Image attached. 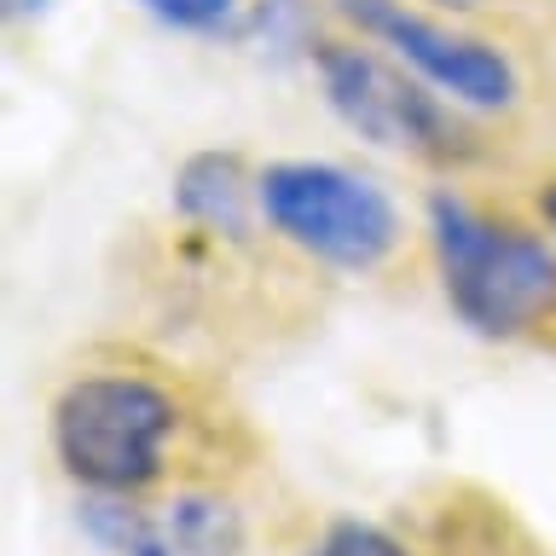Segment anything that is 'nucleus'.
<instances>
[{"instance_id": "f257e3e1", "label": "nucleus", "mask_w": 556, "mask_h": 556, "mask_svg": "<svg viewBox=\"0 0 556 556\" xmlns=\"http://www.w3.org/2000/svg\"><path fill=\"white\" fill-rule=\"evenodd\" d=\"M429 243L446 307L469 337L516 342L556 319V250L510 220L481 215L458 191H429Z\"/></svg>"}, {"instance_id": "f03ea898", "label": "nucleus", "mask_w": 556, "mask_h": 556, "mask_svg": "<svg viewBox=\"0 0 556 556\" xmlns=\"http://www.w3.org/2000/svg\"><path fill=\"white\" fill-rule=\"evenodd\" d=\"M180 400L146 371H81L52 400V452L81 493L139 498L163 481Z\"/></svg>"}, {"instance_id": "7ed1b4c3", "label": "nucleus", "mask_w": 556, "mask_h": 556, "mask_svg": "<svg viewBox=\"0 0 556 556\" xmlns=\"http://www.w3.org/2000/svg\"><path fill=\"white\" fill-rule=\"evenodd\" d=\"M261 220L290 250H302L330 273L389 267L400 238H406L400 203L371 174H354L342 163H313V156H285V163L261 168Z\"/></svg>"}, {"instance_id": "20e7f679", "label": "nucleus", "mask_w": 556, "mask_h": 556, "mask_svg": "<svg viewBox=\"0 0 556 556\" xmlns=\"http://www.w3.org/2000/svg\"><path fill=\"white\" fill-rule=\"evenodd\" d=\"M313 70H319L325 104L337 111L348 134L371 139L382 151L424 156V163H469L476 156V139H469L464 122L429 93V81H417L382 47L319 41L313 47Z\"/></svg>"}, {"instance_id": "39448f33", "label": "nucleus", "mask_w": 556, "mask_h": 556, "mask_svg": "<svg viewBox=\"0 0 556 556\" xmlns=\"http://www.w3.org/2000/svg\"><path fill=\"white\" fill-rule=\"evenodd\" d=\"M337 12L371 47L400 59L417 81H429L464 111H510L521 99V70L510 64V52H498L481 35L434 24L406 0H337Z\"/></svg>"}, {"instance_id": "423d86ee", "label": "nucleus", "mask_w": 556, "mask_h": 556, "mask_svg": "<svg viewBox=\"0 0 556 556\" xmlns=\"http://www.w3.org/2000/svg\"><path fill=\"white\" fill-rule=\"evenodd\" d=\"M76 516L87 539L111 556H243V545H250L243 510L208 486L168 493L163 504L87 493Z\"/></svg>"}, {"instance_id": "0eeeda50", "label": "nucleus", "mask_w": 556, "mask_h": 556, "mask_svg": "<svg viewBox=\"0 0 556 556\" xmlns=\"http://www.w3.org/2000/svg\"><path fill=\"white\" fill-rule=\"evenodd\" d=\"M168 203H174V220H186L191 232L250 243L261 220V174L243 168L238 151H191L174 168Z\"/></svg>"}, {"instance_id": "6e6552de", "label": "nucleus", "mask_w": 556, "mask_h": 556, "mask_svg": "<svg viewBox=\"0 0 556 556\" xmlns=\"http://www.w3.org/2000/svg\"><path fill=\"white\" fill-rule=\"evenodd\" d=\"M238 41H250L255 52H267L273 64L285 59H313V7L307 0H255L250 12L238 17Z\"/></svg>"}, {"instance_id": "1a4fd4ad", "label": "nucleus", "mask_w": 556, "mask_h": 556, "mask_svg": "<svg viewBox=\"0 0 556 556\" xmlns=\"http://www.w3.org/2000/svg\"><path fill=\"white\" fill-rule=\"evenodd\" d=\"M134 7L180 35H232L243 17V0H134Z\"/></svg>"}, {"instance_id": "9d476101", "label": "nucleus", "mask_w": 556, "mask_h": 556, "mask_svg": "<svg viewBox=\"0 0 556 556\" xmlns=\"http://www.w3.org/2000/svg\"><path fill=\"white\" fill-rule=\"evenodd\" d=\"M307 556H412L406 539H394L389 528H377V521H330V528L307 545Z\"/></svg>"}, {"instance_id": "9b49d317", "label": "nucleus", "mask_w": 556, "mask_h": 556, "mask_svg": "<svg viewBox=\"0 0 556 556\" xmlns=\"http://www.w3.org/2000/svg\"><path fill=\"white\" fill-rule=\"evenodd\" d=\"M539 220H545V232L556 238V180L539 186Z\"/></svg>"}, {"instance_id": "f8f14e48", "label": "nucleus", "mask_w": 556, "mask_h": 556, "mask_svg": "<svg viewBox=\"0 0 556 556\" xmlns=\"http://www.w3.org/2000/svg\"><path fill=\"white\" fill-rule=\"evenodd\" d=\"M52 0H7V17H41Z\"/></svg>"}, {"instance_id": "ddd939ff", "label": "nucleus", "mask_w": 556, "mask_h": 556, "mask_svg": "<svg viewBox=\"0 0 556 556\" xmlns=\"http://www.w3.org/2000/svg\"><path fill=\"white\" fill-rule=\"evenodd\" d=\"M434 7H446V12H476L481 0H434Z\"/></svg>"}]
</instances>
